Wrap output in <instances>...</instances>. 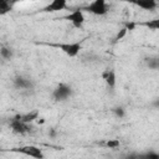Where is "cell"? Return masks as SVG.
Segmentation results:
<instances>
[{"label": "cell", "instance_id": "17", "mask_svg": "<svg viewBox=\"0 0 159 159\" xmlns=\"http://www.w3.org/2000/svg\"><path fill=\"white\" fill-rule=\"evenodd\" d=\"M112 112H113L114 116L118 117V118H123V117L125 116V109H124L123 107H114V108L112 109Z\"/></svg>", "mask_w": 159, "mask_h": 159}, {"label": "cell", "instance_id": "23", "mask_svg": "<svg viewBox=\"0 0 159 159\" xmlns=\"http://www.w3.org/2000/svg\"><path fill=\"white\" fill-rule=\"evenodd\" d=\"M158 68H159V58H158Z\"/></svg>", "mask_w": 159, "mask_h": 159}, {"label": "cell", "instance_id": "3", "mask_svg": "<svg viewBox=\"0 0 159 159\" xmlns=\"http://www.w3.org/2000/svg\"><path fill=\"white\" fill-rule=\"evenodd\" d=\"M55 46L58 47L68 57H76V56H78L80 51L82 50V43L81 42H63V43H57Z\"/></svg>", "mask_w": 159, "mask_h": 159}, {"label": "cell", "instance_id": "21", "mask_svg": "<svg viewBox=\"0 0 159 159\" xmlns=\"http://www.w3.org/2000/svg\"><path fill=\"white\" fill-rule=\"evenodd\" d=\"M152 104H153L155 108H159V97H158V98H155V99L153 101V103H152Z\"/></svg>", "mask_w": 159, "mask_h": 159}, {"label": "cell", "instance_id": "9", "mask_svg": "<svg viewBox=\"0 0 159 159\" xmlns=\"http://www.w3.org/2000/svg\"><path fill=\"white\" fill-rule=\"evenodd\" d=\"M129 2L137 5L138 7L143 9V10H148V11H153L157 7V0H128Z\"/></svg>", "mask_w": 159, "mask_h": 159}, {"label": "cell", "instance_id": "10", "mask_svg": "<svg viewBox=\"0 0 159 159\" xmlns=\"http://www.w3.org/2000/svg\"><path fill=\"white\" fill-rule=\"evenodd\" d=\"M102 77H103V80H104L107 87H109V88H114V87H116L117 76H116L114 70H106V71L102 73Z\"/></svg>", "mask_w": 159, "mask_h": 159}, {"label": "cell", "instance_id": "13", "mask_svg": "<svg viewBox=\"0 0 159 159\" xmlns=\"http://www.w3.org/2000/svg\"><path fill=\"white\" fill-rule=\"evenodd\" d=\"M0 55H1V57H2L4 60H11L14 52H12V50H11L10 47H5V46H2L1 50H0Z\"/></svg>", "mask_w": 159, "mask_h": 159}, {"label": "cell", "instance_id": "5", "mask_svg": "<svg viewBox=\"0 0 159 159\" xmlns=\"http://www.w3.org/2000/svg\"><path fill=\"white\" fill-rule=\"evenodd\" d=\"M66 20H68L75 27H82L84 21H86V17H84V14L82 11V9H77V10H73L72 12H70L66 17Z\"/></svg>", "mask_w": 159, "mask_h": 159}, {"label": "cell", "instance_id": "20", "mask_svg": "<svg viewBox=\"0 0 159 159\" xmlns=\"http://www.w3.org/2000/svg\"><path fill=\"white\" fill-rule=\"evenodd\" d=\"M125 27H127L128 31H132V30H134L135 24H134V22H127V24H125Z\"/></svg>", "mask_w": 159, "mask_h": 159}, {"label": "cell", "instance_id": "14", "mask_svg": "<svg viewBox=\"0 0 159 159\" xmlns=\"http://www.w3.org/2000/svg\"><path fill=\"white\" fill-rule=\"evenodd\" d=\"M145 65H147L150 70H158V58L148 57V58H145Z\"/></svg>", "mask_w": 159, "mask_h": 159}, {"label": "cell", "instance_id": "22", "mask_svg": "<svg viewBox=\"0 0 159 159\" xmlns=\"http://www.w3.org/2000/svg\"><path fill=\"white\" fill-rule=\"evenodd\" d=\"M6 1H7V2L10 4V5H12V6H14V5H15V4H16V2L19 1V0H6Z\"/></svg>", "mask_w": 159, "mask_h": 159}, {"label": "cell", "instance_id": "16", "mask_svg": "<svg viewBox=\"0 0 159 159\" xmlns=\"http://www.w3.org/2000/svg\"><path fill=\"white\" fill-rule=\"evenodd\" d=\"M144 25L148 26V27L152 29V30H157V31H159V19H154V20L147 21Z\"/></svg>", "mask_w": 159, "mask_h": 159}, {"label": "cell", "instance_id": "8", "mask_svg": "<svg viewBox=\"0 0 159 159\" xmlns=\"http://www.w3.org/2000/svg\"><path fill=\"white\" fill-rule=\"evenodd\" d=\"M14 86L17 89H32L34 83L30 78H26L24 76H16L14 78Z\"/></svg>", "mask_w": 159, "mask_h": 159}, {"label": "cell", "instance_id": "19", "mask_svg": "<svg viewBox=\"0 0 159 159\" xmlns=\"http://www.w3.org/2000/svg\"><path fill=\"white\" fill-rule=\"evenodd\" d=\"M127 32H128V30H127V27H123V29H120V30L118 31V34H117V36H116V40H117V41H119V40H122L123 37H125V35H127Z\"/></svg>", "mask_w": 159, "mask_h": 159}, {"label": "cell", "instance_id": "12", "mask_svg": "<svg viewBox=\"0 0 159 159\" xmlns=\"http://www.w3.org/2000/svg\"><path fill=\"white\" fill-rule=\"evenodd\" d=\"M12 9V5H10L6 0H0V15H5L10 12Z\"/></svg>", "mask_w": 159, "mask_h": 159}, {"label": "cell", "instance_id": "11", "mask_svg": "<svg viewBox=\"0 0 159 159\" xmlns=\"http://www.w3.org/2000/svg\"><path fill=\"white\" fill-rule=\"evenodd\" d=\"M19 117L26 122V123H31L34 122L35 119H39V111H31L29 113H25V114H19Z\"/></svg>", "mask_w": 159, "mask_h": 159}, {"label": "cell", "instance_id": "2", "mask_svg": "<svg viewBox=\"0 0 159 159\" xmlns=\"http://www.w3.org/2000/svg\"><path fill=\"white\" fill-rule=\"evenodd\" d=\"M83 10H86L89 14L96 15V16H103V15H106L108 12V7H107L106 0H93Z\"/></svg>", "mask_w": 159, "mask_h": 159}, {"label": "cell", "instance_id": "15", "mask_svg": "<svg viewBox=\"0 0 159 159\" xmlns=\"http://www.w3.org/2000/svg\"><path fill=\"white\" fill-rule=\"evenodd\" d=\"M103 145H106V147L109 148V149H117V148L120 145V142H119L118 139H109V140H107L106 143H103Z\"/></svg>", "mask_w": 159, "mask_h": 159}, {"label": "cell", "instance_id": "7", "mask_svg": "<svg viewBox=\"0 0 159 159\" xmlns=\"http://www.w3.org/2000/svg\"><path fill=\"white\" fill-rule=\"evenodd\" d=\"M66 7H67V0H52L41 11H43V12H57V11L65 10Z\"/></svg>", "mask_w": 159, "mask_h": 159}, {"label": "cell", "instance_id": "1", "mask_svg": "<svg viewBox=\"0 0 159 159\" xmlns=\"http://www.w3.org/2000/svg\"><path fill=\"white\" fill-rule=\"evenodd\" d=\"M9 127H10V129L12 130V133H15V134H26V133L30 132V125H29V123L24 122V120L19 117V114L14 116V117L10 119Z\"/></svg>", "mask_w": 159, "mask_h": 159}, {"label": "cell", "instance_id": "18", "mask_svg": "<svg viewBox=\"0 0 159 159\" xmlns=\"http://www.w3.org/2000/svg\"><path fill=\"white\" fill-rule=\"evenodd\" d=\"M138 158H147V159H159V153L157 152H148L145 154H140Z\"/></svg>", "mask_w": 159, "mask_h": 159}, {"label": "cell", "instance_id": "4", "mask_svg": "<svg viewBox=\"0 0 159 159\" xmlns=\"http://www.w3.org/2000/svg\"><path fill=\"white\" fill-rule=\"evenodd\" d=\"M72 96V88L66 83H60L52 92V97L56 102H63Z\"/></svg>", "mask_w": 159, "mask_h": 159}, {"label": "cell", "instance_id": "6", "mask_svg": "<svg viewBox=\"0 0 159 159\" xmlns=\"http://www.w3.org/2000/svg\"><path fill=\"white\" fill-rule=\"evenodd\" d=\"M15 152H19V153H22L25 155L34 157V158H37V159H42L45 157L43 153H42V149H40L39 147H35V145H25V147H21V148H16Z\"/></svg>", "mask_w": 159, "mask_h": 159}]
</instances>
